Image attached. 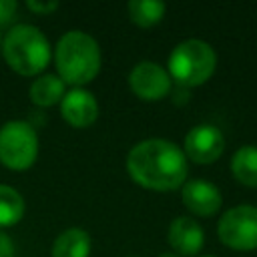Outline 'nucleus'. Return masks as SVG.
Masks as SVG:
<instances>
[{
  "label": "nucleus",
  "mask_w": 257,
  "mask_h": 257,
  "mask_svg": "<svg viewBox=\"0 0 257 257\" xmlns=\"http://www.w3.org/2000/svg\"><path fill=\"white\" fill-rule=\"evenodd\" d=\"M217 235L223 245L235 251L257 249V207L237 205L225 211L219 219Z\"/></svg>",
  "instance_id": "nucleus-6"
},
{
  "label": "nucleus",
  "mask_w": 257,
  "mask_h": 257,
  "mask_svg": "<svg viewBox=\"0 0 257 257\" xmlns=\"http://www.w3.org/2000/svg\"><path fill=\"white\" fill-rule=\"evenodd\" d=\"M60 114L70 126L86 128L98 116V102L92 92L84 88H70L60 100Z\"/></svg>",
  "instance_id": "nucleus-9"
},
{
  "label": "nucleus",
  "mask_w": 257,
  "mask_h": 257,
  "mask_svg": "<svg viewBox=\"0 0 257 257\" xmlns=\"http://www.w3.org/2000/svg\"><path fill=\"white\" fill-rule=\"evenodd\" d=\"M128 86L143 100H161L171 90V76L161 64L143 60L131 70Z\"/></svg>",
  "instance_id": "nucleus-7"
},
{
  "label": "nucleus",
  "mask_w": 257,
  "mask_h": 257,
  "mask_svg": "<svg viewBox=\"0 0 257 257\" xmlns=\"http://www.w3.org/2000/svg\"><path fill=\"white\" fill-rule=\"evenodd\" d=\"M0 257H14V243L4 231H0Z\"/></svg>",
  "instance_id": "nucleus-19"
},
{
  "label": "nucleus",
  "mask_w": 257,
  "mask_h": 257,
  "mask_svg": "<svg viewBox=\"0 0 257 257\" xmlns=\"http://www.w3.org/2000/svg\"><path fill=\"white\" fill-rule=\"evenodd\" d=\"M26 211V203L22 195L8 185L0 183V227H12L16 225Z\"/></svg>",
  "instance_id": "nucleus-15"
},
{
  "label": "nucleus",
  "mask_w": 257,
  "mask_h": 257,
  "mask_svg": "<svg viewBox=\"0 0 257 257\" xmlns=\"http://www.w3.org/2000/svg\"><path fill=\"white\" fill-rule=\"evenodd\" d=\"M18 4L14 0H0V26H6L16 16Z\"/></svg>",
  "instance_id": "nucleus-17"
},
{
  "label": "nucleus",
  "mask_w": 257,
  "mask_h": 257,
  "mask_svg": "<svg viewBox=\"0 0 257 257\" xmlns=\"http://www.w3.org/2000/svg\"><path fill=\"white\" fill-rule=\"evenodd\" d=\"M54 64L62 82L72 84V88H82L100 70V48L90 34L68 30L56 44Z\"/></svg>",
  "instance_id": "nucleus-2"
},
{
  "label": "nucleus",
  "mask_w": 257,
  "mask_h": 257,
  "mask_svg": "<svg viewBox=\"0 0 257 257\" xmlns=\"http://www.w3.org/2000/svg\"><path fill=\"white\" fill-rule=\"evenodd\" d=\"M167 6L157 0H131L128 2V16L141 28H151L159 24L165 16Z\"/></svg>",
  "instance_id": "nucleus-16"
},
{
  "label": "nucleus",
  "mask_w": 257,
  "mask_h": 257,
  "mask_svg": "<svg viewBox=\"0 0 257 257\" xmlns=\"http://www.w3.org/2000/svg\"><path fill=\"white\" fill-rule=\"evenodd\" d=\"M126 171L135 183L153 191H173L185 185L189 165L183 149L165 139H147L126 157Z\"/></svg>",
  "instance_id": "nucleus-1"
},
{
  "label": "nucleus",
  "mask_w": 257,
  "mask_h": 257,
  "mask_svg": "<svg viewBox=\"0 0 257 257\" xmlns=\"http://www.w3.org/2000/svg\"><path fill=\"white\" fill-rule=\"evenodd\" d=\"M0 46H2V36H0Z\"/></svg>",
  "instance_id": "nucleus-22"
},
{
  "label": "nucleus",
  "mask_w": 257,
  "mask_h": 257,
  "mask_svg": "<svg viewBox=\"0 0 257 257\" xmlns=\"http://www.w3.org/2000/svg\"><path fill=\"white\" fill-rule=\"evenodd\" d=\"M90 255V235L84 229L70 227L62 231L50 249V257H88Z\"/></svg>",
  "instance_id": "nucleus-12"
},
{
  "label": "nucleus",
  "mask_w": 257,
  "mask_h": 257,
  "mask_svg": "<svg viewBox=\"0 0 257 257\" xmlns=\"http://www.w3.org/2000/svg\"><path fill=\"white\" fill-rule=\"evenodd\" d=\"M169 76L185 86L205 84L217 66V54L205 40L189 38L179 42L169 54Z\"/></svg>",
  "instance_id": "nucleus-4"
},
{
  "label": "nucleus",
  "mask_w": 257,
  "mask_h": 257,
  "mask_svg": "<svg viewBox=\"0 0 257 257\" xmlns=\"http://www.w3.org/2000/svg\"><path fill=\"white\" fill-rule=\"evenodd\" d=\"M205 257H215V255H205Z\"/></svg>",
  "instance_id": "nucleus-21"
},
{
  "label": "nucleus",
  "mask_w": 257,
  "mask_h": 257,
  "mask_svg": "<svg viewBox=\"0 0 257 257\" xmlns=\"http://www.w3.org/2000/svg\"><path fill=\"white\" fill-rule=\"evenodd\" d=\"M225 151V137L213 124H197L185 135V157L199 165L215 163Z\"/></svg>",
  "instance_id": "nucleus-8"
},
{
  "label": "nucleus",
  "mask_w": 257,
  "mask_h": 257,
  "mask_svg": "<svg viewBox=\"0 0 257 257\" xmlns=\"http://www.w3.org/2000/svg\"><path fill=\"white\" fill-rule=\"evenodd\" d=\"M167 241L175 249L177 255L193 257L201 251L205 243V233L201 225L191 217H177L167 231Z\"/></svg>",
  "instance_id": "nucleus-11"
},
{
  "label": "nucleus",
  "mask_w": 257,
  "mask_h": 257,
  "mask_svg": "<svg viewBox=\"0 0 257 257\" xmlns=\"http://www.w3.org/2000/svg\"><path fill=\"white\" fill-rule=\"evenodd\" d=\"M38 157V135L24 120L0 126V163L12 171H26Z\"/></svg>",
  "instance_id": "nucleus-5"
},
{
  "label": "nucleus",
  "mask_w": 257,
  "mask_h": 257,
  "mask_svg": "<svg viewBox=\"0 0 257 257\" xmlns=\"http://www.w3.org/2000/svg\"><path fill=\"white\" fill-rule=\"evenodd\" d=\"M159 257H181V255H177V253H161Z\"/></svg>",
  "instance_id": "nucleus-20"
},
{
  "label": "nucleus",
  "mask_w": 257,
  "mask_h": 257,
  "mask_svg": "<svg viewBox=\"0 0 257 257\" xmlns=\"http://www.w3.org/2000/svg\"><path fill=\"white\" fill-rule=\"evenodd\" d=\"M181 199H183V205L191 213L201 215V217L215 215L221 209V203H223L221 191L213 183L203 181V179L185 181L183 191H181Z\"/></svg>",
  "instance_id": "nucleus-10"
},
{
  "label": "nucleus",
  "mask_w": 257,
  "mask_h": 257,
  "mask_svg": "<svg viewBox=\"0 0 257 257\" xmlns=\"http://www.w3.org/2000/svg\"><path fill=\"white\" fill-rule=\"evenodd\" d=\"M64 82L58 74H44L36 78L30 86V100L36 106H54L64 96Z\"/></svg>",
  "instance_id": "nucleus-13"
},
{
  "label": "nucleus",
  "mask_w": 257,
  "mask_h": 257,
  "mask_svg": "<svg viewBox=\"0 0 257 257\" xmlns=\"http://www.w3.org/2000/svg\"><path fill=\"white\" fill-rule=\"evenodd\" d=\"M0 52L6 64L22 76H36L48 66L52 56L46 36L32 24H18L10 28L2 38Z\"/></svg>",
  "instance_id": "nucleus-3"
},
{
  "label": "nucleus",
  "mask_w": 257,
  "mask_h": 257,
  "mask_svg": "<svg viewBox=\"0 0 257 257\" xmlns=\"http://www.w3.org/2000/svg\"><path fill=\"white\" fill-rule=\"evenodd\" d=\"M231 173L239 183L257 187V147L245 145L237 149L231 159Z\"/></svg>",
  "instance_id": "nucleus-14"
},
{
  "label": "nucleus",
  "mask_w": 257,
  "mask_h": 257,
  "mask_svg": "<svg viewBox=\"0 0 257 257\" xmlns=\"http://www.w3.org/2000/svg\"><path fill=\"white\" fill-rule=\"evenodd\" d=\"M26 8L36 12V14H50V12H54L58 8V2H34V0H28Z\"/></svg>",
  "instance_id": "nucleus-18"
}]
</instances>
